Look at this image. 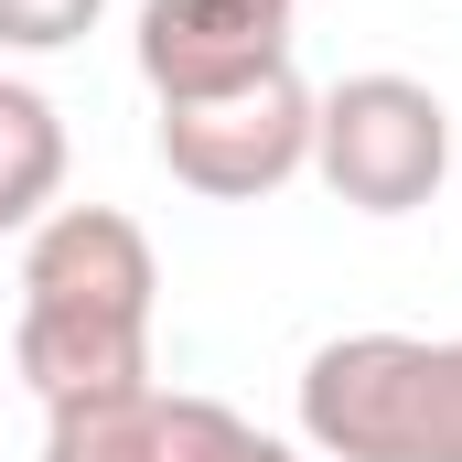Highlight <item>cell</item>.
<instances>
[{
	"mask_svg": "<svg viewBox=\"0 0 462 462\" xmlns=\"http://www.w3.org/2000/svg\"><path fill=\"white\" fill-rule=\"evenodd\" d=\"M65 194V108L22 76H0V236H32Z\"/></svg>",
	"mask_w": 462,
	"mask_h": 462,
	"instance_id": "8992f818",
	"label": "cell"
},
{
	"mask_svg": "<svg viewBox=\"0 0 462 462\" xmlns=\"http://www.w3.org/2000/svg\"><path fill=\"white\" fill-rule=\"evenodd\" d=\"M162 462H301V452L236 420L226 398H162Z\"/></svg>",
	"mask_w": 462,
	"mask_h": 462,
	"instance_id": "ba28073f",
	"label": "cell"
},
{
	"mask_svg": "<svg viewBox=\"0 0 462 462\" xmlns=\"http://www.w3.org/2000/svg\"><path fill=\"white\" fill-rule=\"evenodd\" d=\"M312 172L355 216H420L452 183V108L420 76H345L312 97Z\"/></svg>",
	"mask_w": 462,
	"mask_h": 462,
	"instance_id": "3957f363",
	"label": "cell"
},
{
	"mask_svg": "<svg viewBox=\"0 0 462 462\" xmlns=\"http://www.w3.org/2000/svg\"><path fill=\"white\" fill-rule=\"evenodd\" d=\"M162 172L205 205H258L280 183L312 172V87L291 65L247 76V87H216V97H162V129H151Z\"/></svg>",
	"mask_w": 462,
	"mask_h": 462,
	"instance_id": "277c9868",
	"label": "cell"
},
{
	"mask_svg": "<svg viewBox=\"0 0 462 462\" xmlns=\"http://www.w3.org/2000/svg\"><path fill=\"white\" fill-rule=\"evenodd\" d=\"M162 398H172L162 376L43 398V462H162Z\"/></svg>",
	"mask_w": 462,
	"mask_h": 462,
	"instance_id": "52a82bcc",
	"label": "cell"
},
{
	"mask_svg": "<svg viewBox=\"0 0 462 462\" xmlns=\"http://www.w3.org/2000/svg\"><path fill=\"white\" fill-rule=\"evenodd\" d=\"M108 0H0V54H65L97 32Z\"/></svg>",
	"mask_w": 462,
	"mask_h": 462,
	"instance_id": "9c48e42d",
	"label": "cell"
},
{
	"mask_svg": "<svg viewBox=\"0 0 462 462\" xmlns=\"http://www.w3.org/2000/svg\"><path fill=\"white\" fill-rule=\"evenodd\" d=\"M151 312H162V258L118 205H54L22 236V312L11 365L32 398H87L151 376Z\"/></svg>",
	"mask_w": 462,
	"mask_h": 462,
	"instance_id": "6da1fadb",
	"label": "cell"
},
{
	"mask_svg": "<svg viewBox=\"0 0 462 462\" xmlns=\"http://www.w3.org/2000/svg\"><path fill=\"white\" fill-rule=\"evenodd\" d=\"M291 409L323 462H462V334H334Z\"/></svg>",
	"mask_w": 462,
	"mask_h": 462,
	"instance_id": "7a4b0ae2",
	"label": "cell"
},
{
	"mask_svg": "<svg viewBox=\"0 0 462 462\" xmlns=\"http://www.w3.org/2000/svg\"><path fill=\"white\" fill-rule=\"evenodd\" d=\"M291 22L301 0H140V76L151 97H216L269 65H291Z\"/></svg>",
	"mask_w": 462,
	"mask_h": 462,
	"instance_id": "5b68a950",
	"label": "cell"
}]
</instances>
